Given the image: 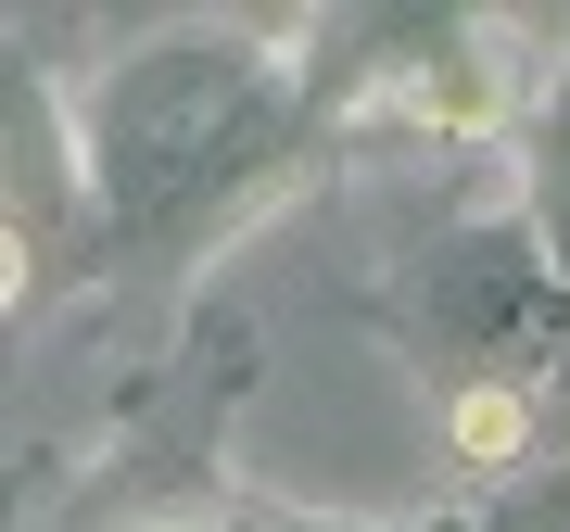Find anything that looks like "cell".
Returning <instances> with one entry per match:
<instances>
[{
	"label": "cell",
	"mask_w": 570,
	"mask_h": 532,
	"mask_svg": "<svg viewBox=\"0 0 570 532\" xmlns=\"http://www.w3.org/2000/svg\"><path fill=\"white\" fill-rule=\"evenodd\" d=\"M520 444H532L520 393H469V406H456V456H469V470H494V456H520Z\"/></svg>",
	"instance_id": "cell-1"
}]
</instances>
